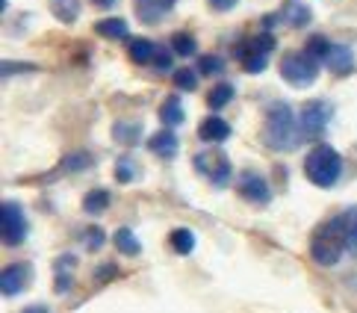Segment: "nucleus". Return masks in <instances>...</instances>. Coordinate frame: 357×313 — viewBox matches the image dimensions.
Listing matches in <instances>:
<instances>
[{"instance_id": "13", "label": "nucleus", "mask_w": 357, "mask_h": 313, "mask_svg": "<svg viewBox=\"0 0 357 313\" xmlns=\"http://www.w3.org/2000/svg\"><path fill=\"white\" fill-rule=\"evenodd\" d=\"M157 47L151 39H130V45H127V54H130V59L136 62V66H154V56H157Z\"/></svg>"}, {"instance_id": "6", "label": "nucleus", "mask_w": 357, "mask_h": 313, "mask_svg": "<svg viewBox=\"0 0 357 313\" xmlns=\"http://www.w3.org/2000/svg\"><path fill=\"white\" fill-rule=\"evenodd\" d=\"M331 116H334V107H331L328 101H310L307 107L301 109V130H304V136H322L325 130H328V121H331Z\"/></svg>"}, {"instance_id": "16", "label": "nucleus", "mask_w": 357, "mask_h": 313, "mask_svg": "<svg viewBox=\"0 0 357 313\" xmlns=\"http://www.w3.org/2000/svg\"><path fill=\"white\" fill-rule=\"evenodd\" d=\"M275 51V36L272 33H260L254 39H245L242 47H236V56H245V54H272Z\"/></svg>"}, {"instance_id": "21", "label": "nucleus", "mask_w": 357, "mask_h": 313, "mask_svg": "<svg viewBox=\"0 0 357 313\" xmlns=\"http://www.w3.org/2000/svg\"><path fill=\"white\" fill-rule=\"evenodd\" d=\"M92 154L89 151H74V154H68V157H62V162H59V171H86V169H92Z\"/></svg>"}, {"instance_id": "29", "label": "nucleus", "mask_w": 357, "mask_h": 313, "mask_svg": "<svg viewBox=\"0 0 357 313\" xmlns=\"http://www.w3.org/2000/svg\"><path fill=\"white\" fill-rule=\"evenodd\" d=\"M239 62L248 74H260L269 68V54H245V56H239Z\"/></svg>"}, {"instance_id": "27", "label": "nucleus", "mask_w": 357, "mask_h": 313, "mask_svg": "<svg viewBox=\"0 0 357 313\" xmlns=\"http://www.w3.org/2000/svg\"><path fill=\"white\" fill-rule=\"evenodd\" d=\"M342 228H346V240H349V252H354L357 254V207H351V210H346L342 213Z\"/></svg>"}, {"instance_id": "7", "label": "nucleus", "mask_w": 357, "mask_h": 313, "mask_svg": "<svg viewBox=\"0 0 357 313\" xmlns=\"http://www.w3.org/2000/svg\"><path fill=\"white\" fill-rule=\"evenodd\" d=\"M0 219H3V243L6 245H21L24 236H27V216H24L21 204L6 201L0 210Z\"/></svg>"}, {"instance_id": "15", "label": "nucleus", "mask_w": 357, "mask_h": 313, "mask_svg": "<svg viewBox=\"0 0 357 313\" xmlns=\"http://www.w3.org/2000/svg\"><path fill=\"white\" fill-rule=\"evenodd\" d=\"M95 33L109 42H121V39H127V21L124 18H100L95 24Z\"/></svg>"}, {"instance_id": "5", "label": "nucleus", "mask_w": 357, "mask_h": 313, "mask_svg": "<svg viewBox=\"0 0 357 313\" xmlns=\"http://www.w3.org/2000/svg\"><path fill=\"white\" fill-rule=\"evenodd\" d=\"M195 169L207 178L213 186H227L231 183V174H234V169H231V160H227L222 151H215V148H210V151H201V154H195Z\"/></svg>"}, {"instance_id": "26", "label": "nucleus", "mask_w": 357, "mask_h": 313, "mask_svg": "<svg viewBox=\"0 0 357 313\" xmlns=\"http://www.w3.org/2000/svg\"><path fill=\"white\" fill-rule=\"evenodd\" d=\"M172 51H174L177 56H192V54L198 51V42H195L189 33H174V36H172Z\"/></svg>"}, {"instance_id": "30", "label": "nucleus", "mask_w": 357, "mask_h": 313, "mask_svg": "<svg viewBox=\"0 0 357 313\" xmlns=\"http://www.w3.org/2000/svg\"><path fill=\"white\" fill-rule=\"evenodd\" d=\"M331 47H334V45H331V42L325 39V36H310V39H307V54H310L313 59H319V62L328 59Z\"/></svg>"}, {"instance_id": "12", "label": "nucleus", "mask_w": 357, "mask_h": 313, "mask_svg": "<svg viewBox=\"0 0 357 313\" xmlns=\"http://www.w3.org/2000/svg\"><path fill=\"white\" fill-rule=\"evenodd\" d=\"M177 145H181V142H177V136H174L172 128H162L160 133H154V136L148 139V148H151V151H154L157 157H162V160H172V157L177 154Z\"/></svg>"}, {"instance_id": "14", "label": "nucleus", "mask_w": 357, "mask_h": 313, "mask_svg": "<svg viewBox=\"0 0 357 313\" xmlns=\"http://www.w3.org/2000/svg\"><path fill=\"white\" fill-rule=\"evenodd\" d=\"M325 62H328V68L334 74H349L354 68V54H351V47H346V45H334Z\"/></svg>"}, {"instance_id": "24", "label": "nucleus", "mask_w": 357, "mask_h": 313, "mask_svg": "<svg viewBox=\"0 0 357 313\" xmlns=\"http://www.w3.org/2000/svg\"><path fill=\"white\" fill-rule=\"evenodd\" d=\"M139 133H142V128H139L136 121H119L116 128H112V136H116L121 145H133V142H139Z\"/></svg>"}, {"instance_id": "8", "label": "nucleus", "mask_w": 357, "mask_h": 313, "mask_svg": "<svg viewBox=\"0 0 357 313\" xmlns=\"http://www.w3.org/2000/svg\"><path fill=\"white\" fill-rule=\"evenodd\" d=\"M239 195L245 198V201H251V204H260V207H266L272 201L269 183H266V178L257 174V171H242L239 174Z\"/></svg>"}, {"instance_id": "17", "label": "nucleus", "mask_w": 357, "mask_h": 313, "mask_svg": "<svg viewBox=\"0 0 357 313\" xmlns=\"http://www.w3.org/2000/svg\"><path fill=\"white\" fill-rule=\"evenodd\" d=\"M186 112H183V104L177 101V98H165L162 107H160V121L165 124V128H177V124H183Z\"/></svg>"}, {"instance_id": "39", "label": "nucleus", "mask_w": 357, "mask_h": 313, "mask_svg": "<svg viewBox=\"0 0 357 313\" xmlns=\"http://www.w3.org/2000/svg\"><path fill=\"white\" fill-rule=\"evenodd\" d=\"M92 3H95V6H100V9H109L112 3H116V0H92Z\"/></svg>"}, {"instance_id": "25", "label": "nucleus", "mask_w": 357, "mask_h": 313, "mask_svg": "<svg viewBox=\"0 0 357 313\" xmlns=\"http://www.w3.org/2000/svg\"><path fill=\"white\" fill-rule=\"evenodd\" d=\"M284 21L289 27H304V24H310V9L301 6V3H289L284 9Z\"/></svg>"}, {"instance_id": "18", "label": "nucleus", "mask_w": 357, "mask_h": 313, "mask_svg": "<svg viewBox=\"0 0 357 313\" xmlns=\"http://www.w3.org/2000/svg\"><path fill=\"white\" fill-rule=\"evenodd\" d=\"M50 12L62 24H74L80 18V0H50Z\"/></svg>"}, {"instance_id": "37", "label": "nucleus", "mask_w": 357, "mask_h": 313, "mask_svg": "<svg viewBox=\"0 0 357 313\" xmlns=\"http://www.w3.org/2000/svg\"><path fill=\"white\" fill-rule=\"evenodd\" d=\"M15 71H36V66H15V62H6V66H3V77H9V74H15Z\"/></svg>"}, {"instance_id": "2", "label": "nucleus", "mask_w": 357, "mask_h": 313, "mask_svg": "<svg viewBox=\"0 0 357 313\" xmlns=\"http://www.w3.org/2000/svg\"><path fill=\"white\" fill-rule=\"evenodd\" d=\"M349 248L346 240V228H342V219H331L325 224H319L313 240H310V257L319 263V266H337L342 252Z\"/></svg>"}, {"instance_id": "9", "label": "nucleus", "mask_w": 357, "mask_h": 313, "mask_svg": "<svg viewBox=\"0 0 357 313\" xmlns=\"http://www.w3.org/2000/svg\"><path fill=\"white\" fill-rule=\"evenodd\" d=\"M30 278H33V269L27 266V263H12V266L3 269V278H0V290H3V296H18L24 287H27Z\"/></svg>"}, {"instance_id": "38", "label": "nucleus", "mask_w": 357, "mask_h": 313, "mask_svg": "<svg viewBox=\"0 0 357 313\" xmlns=\"http://www.w3.org/2000/svg\"><path fill=\"white\" fill-rule=\"evenodd\" d=\"M239 3V0H210V6L213 9H219V12H227V9H234Z\"/></svg>"}, {"instance_id": "3", "label": "nucleus", "mask_w": 357, "mask_h": 313, "mask_svg": "<svg viewBox=\"0 0 357 313\" xmlns=\"http://www.w3.org/2000/svg\"><path fill=\"white\" fill-rule=\"evenodd\" d=\"M304 174H307V181L319 190H331V186H337L340 178H342V157L337 148L331 145H319L307 154L304 160Z\"/></svg>"}, {"instance_id": "32", "label": "nucleus", "mask_w": 357, "mask_h": 313, "mask_svg": "<svg viewBox=\"0 0 357 313\" xmlns=\"http://www.w3.org/2000/svg\"><path fill=\"white\" fill-rule=\"evenodd\" d=\"M136 178V166H133V160L130 157H124L116 162V181L119 183H130Z\"/></svg>"}, {"instance_id": "40", "label": "nucleus", "mask_w": 357, "mask_h": 313, "mask_svg": "<svg viewBox=\"0 0 357 313\" xmlns=\"http://www.w3.org/2000/svg\"><path fill=\"white\" fill-rule=\"evenodd\" d=\"M24 313H47L42 305H36V307H27V310H24Z\"/></svg>"}, {"instance_id": "10", "label": "nucleus", "mask_w": 357, "mask_h": 313, "mask_svg": "<svg viewBox=\"0 0 357 313\" xmlns=\"http://www.w3.org/2000/svg\"><path fill=\"white\" fill-rule=\"evenodd\" d=\"M231 136V124L219 116H207L201 124H198V139L201 142H210V145H219Z\"/></svg>"}, {"instance_id": "20", "label": "nucleus", "mask_w": 357, "mask_h": 313, "mask_svg": "<svg viewBox=\"0 0 357 313\" xmlns=\"http://www.w3.org/2000/svg\"><path fill=\"white\" fill-rule=\"evenodd\" d=\"M169 243L177 254H192V248H195V234L189 231V228H174L169 234Z\"/></svg>"}, {"instance_id": "35", "label": "nucleus", "mask_w": 357, "mask_h": 313, "mask_svg": "<svg viewBox=\"0 0 357 313\" xmlns=\"http://www.w3.org/2000/svg\"><path fill=\"white\" fill-rule=\"evenodd\" d=\"M74 266H77V257H74V254H62V257H56V275L68 272V269H74Z\"/></svg>"}, {"instance_id": "28", "label": "nucleus", "mask_w": 357, "mask_h": 313, "mask_svg": "<svg viewBox=\"0 0 357 313\" xmlns=\"http://www.w3.org/2000/svg\"><path fill=\"white\" fill-rule=\"evenodd\" d=\"M172 80L181 92H195L198 89V71H192V68H177Z\"/></svg>"}, {"instance_id": "33", "label": "nucleus", "mask_w": 357, "mask_h": 313, "mask_svg": "<svg viewBox=\"0 0 357 313\" xmlns=\"http://www.w3.org/2000/svg\"><path fill=\"white\" fill-rule=\"evenodd\" d=\"M104 243H107V234L100 231V228H89L86 231V248H89V252H98V248H104Z\"/></svg>"}, {"instance_id": "11", "label": "nucleus", "mask_w": 357, "mask_h": 313, "mask_svg": "<svg viewBox=\"0 0 357 313\" xmlns=\"http://www.w3.org/2000/svg\"><path fill=\"white\" fill-rule=\"evenodd\" d=\"M174 0H136V15L142 24H160L172 12Z\"/></svg>"}, {"instance_id": "31", "label": "nucleus", "mask_w": 357, "mask_h": 313, "mask_svg": "<svg viewBox=\"0 0 357 313\" xmlns=\"http://www.w3.org/2000/svg\"><path fill=\"white\" fill-rule=\"evenodd\" d=\"M225 71V59L222 56H201L198 59V74H222Z\"/></svg>"}, {"instance_id": "4", "label": "nucleus", "mask_w": 357, "mask_h": 313, "mask_svg": "<svg viewBox=\"0 0 357 313\" xmlns=\"http://www.w3.org/2000/svg\"><path fill=\"white\" fill-rule=\"evenodd\" d=\"M280 77H284L289 86H296V89H307V86L316 83V77H319V59H313L307 51L287 54L284 62H280Z\"/></svg>"}, {"instance_id": "36", "label": "nucleus", "mask_w": 357, "mask_h": 313, "mask_svg": "<svg viewBox=\"0 0 357 313\" xmlns=\"http://www.w3.org/2000/svg\"><path fill=\"white\" fill-rule=\"evenodd\" d=\"M68 290H71V275H68V272L56 275V293H59V296H66Z\"/></svg>"}, {"instance_id": "22", "label": "nucleus", "mask_w": 357, "mask_h": 313, "mask_svg": "<svg viewBox=\"0 0 357 313\" xmlns=\"http://www.w3.org/2000/svg\"><path fill=\"white\" fill-rule=\"evenodd\" d=\"M234 95H236V89L231 83H219V86H213V89H210L207 104H210V109H222V107H227L234 101Z\"/></svg>"}, {"instance_id": "19", "label": "nucleus", "mask_w": 357, "mask_h": 313, "mask_svg": "<svg viewBox=\"0 0 357 313\" xmlns=\"http://www.w3.org/2000/svg\"><path fill=\"white\" fill-rule=\"evenodd\" d=\"M112 243H116V248H119L124 257H136L139 252H142V245H139L136 234H133L130 228H119L116 236H112Z\"/></svg>"}, {"instance_id": "23", "label": "nucleus", "mask_w": 357, "mask_h": 313, "mask_svg": "<svg viewBox=\"0 0 357 313\" xmlns=\"http://www.w3.org/2000/svg\"><path fill=\"white\" fill-rule=\"evenodd\" d=\"M107 207H109V192L107 190H92L83 198V210L89 213V216H100Z\"/></svg>"}, {"instance_id": "1", "label": "nucleus", "mask_w": 357, "mask_h": 313, "mask_svg": "<svg viewBox=\"0 0 357 313\" xmlns=\"http://www.w3.org/2000/svg\"><path fill=\"white\" fill-rule=\"evenodd\" d=\"M263 139L272 151H296L304 139L301 121L296 119L289 104H272L269 112H266V130Z\"/></svg>"}, {"instance_id": "34", "label": "nucleus", "mask_w": 357, "mask_h": 313, "mask_svg": "<svg viewBox=\"0 0 357 313\" xmlns=\"http://www.w3.org/2000/svg\"><path fill=\"white\" fill-rule=\"evenodd\" d=\"M172 54H174V51H172ZM172 54H169V47H157L154 68H157V71H169V68H172Z\"/></svg>"}]
</instances>
